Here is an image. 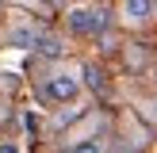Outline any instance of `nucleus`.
I'll return each instance as SVG.
<instances>
[{
    "label": "nucleus",
    "mask_w": 157,
    "mask_h": 153,
    "mask_svg": "<svg viewBox=\"0 0 157 153\" xmlns=\"http://www.w3.org/2000/svg\"><path fill=\"white\" fill-rule=\"evenodd\" d=\"M107 23H111V15L104 8H73L69 12V31L73 35H100V31H107Z\"/></svg>",
    "instance_id": "f257e3e1"
},
{
    "label": "nucleus",
    "mask_w": 157,
    "mask_h": 153,
    "mask_svg": "<svg viewBox=\"0 0 157 153\" xmlns=\"http://www.w3.org/2000/svg\"><path fill=\"white\" fill-rule=\"evenodd\" d=\"M42 96L50 99V103H73L77 96H81V80H77L73 73H50L42 84Z\"/></svg>",
    "instance_id": "f03ea898"
},
{
    "label": "nucleus",
    "mask_w": 157,
    "mask_h": 153,
    "mask_svg": "<svg viewBox=\"0 0 157 153\" xmlns=\"http://www.w3.org/2000/svg\"><path fill=\"white\" fill-rule=\"evenodd\" d=\"M123 15H127L130 23H142L153 15V0H123Z\"/></svg>",
    "instance_id": "7ed1b4c3"
},
{
    "label": "nucleus",
    "mask_w": 157,
    "mask_h": 153,
    "mask_svg": "<svg viewBox=\"0 0 157 153\" xmlns=\"http://www.w3.org/2000/svg\"><path fill=\"white\" fill-rule=\"evenodd\" d=\"M84 76H88V84H92L96 92H107V80H104V73H100L96 65H84Z\"/></svg>",
    "instance_id": "20e7f679"
},
{
    "label": "nucleus",
    "mask_w": 157,
    "mask_h": 153,
    "mask_svg": "<svg viewBox=\"0 0 157 153\" xmlns=\"http://www.w3.org/2000/svg\"><path fill=\"white\" fill-rule=\"evenodd\" d=\"M69 153H104V149H100L96 142H88V138H84V142H77V145H73Z\"/></svg>",
    "instance_id": "39448f33"
},
{
    "label": "nucleus",
    "mask_w": 157,
    "mask_h": 153,
    "mask_svg": "<svg viewBox=\"0 0 157 153\" xmlns=\"http://www.w3.org/2000/svg\"><path fill=\"white\" fill-rule=\"evenodd\" d=\"M0 153H19V149H15L12 142H4V145H0Z\"/></svg>",
    "instance_id": "423d86ee"
}]
</instances>
